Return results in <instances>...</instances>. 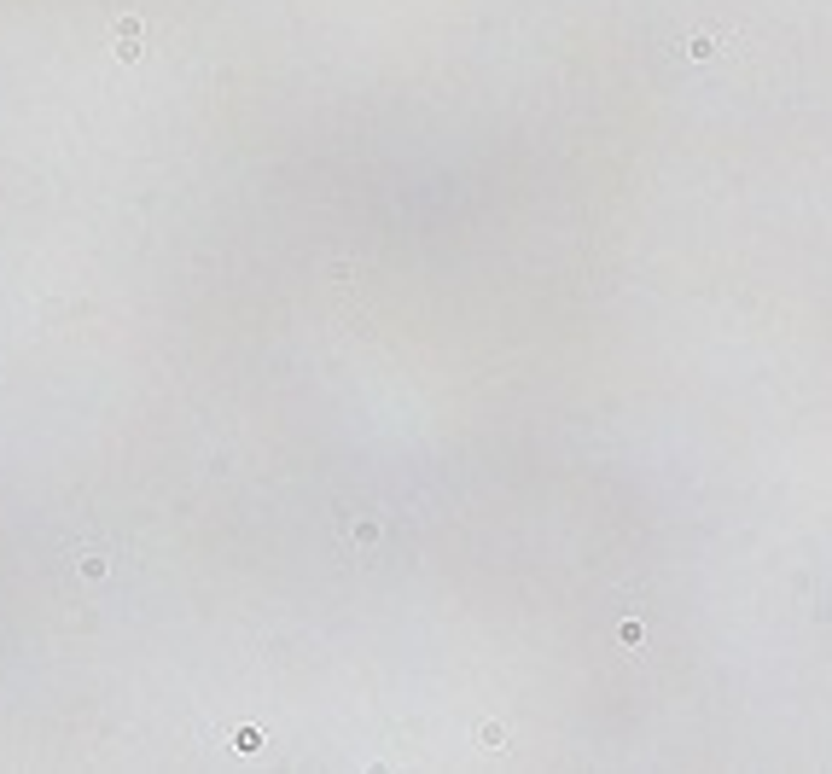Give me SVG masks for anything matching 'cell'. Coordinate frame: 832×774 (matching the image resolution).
<instances>
[{
  "instance_id": "6da1fadb",
  "label": "cell",
  "mask_w": 832,
  "mask_h": 774,
  "mask_svg": "<svg viewBox=\"0 0 832 774\" xmlns=\"http://www.w3.org/2000/svg\"><path fill=\"white\" fill-rule=\"evenodd\" d=\"M111 53L117 59H140V18H117L111 24Z\"/></svg>"
},
{
  "instance_id": "7a4b0ae2",
  "label": "cell",
  "mask_w": 832,
  "mask_h": 774,
  "mask_svg": "<svg viewBox=\"0 0 832 774\" xmlns=\"http://www.w3.org/2000/svg\"><path fill=\"white\" fill-rule=\"evenodd\" d=\"M81 576H93V582H100V576H105V559H100V553H88V559H81Z\"/></svg>"
}]
</instances>
